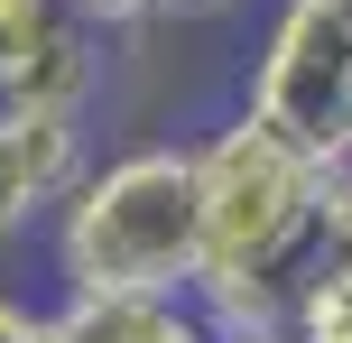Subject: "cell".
<instances>
[{
	"mask_svg": "<svg viewBox=\"0 0 352 343\" xmlns=\"http://www.w3.org/2000/svg\"><path fill=\"white\" fill-rule=\"evenodd\" d=\"M195 177H204V325L223 343H287L297 288L324 251V186L334 167L297 158L278 130L250 111H223L195 130Z\"/></svg>",
	"mask_w": 352,
	"mask_h": 343,
	"instance_id": "cell-1",
	"label": "cell"
},
{
	"mask_svg": "<svg viewBox=\"0 0 352 343\" xmlns=\"http://www.w3.org/2000/svg\"><path fill=\"white\" fill-rule=\"evenodd\" d=\"M65 297H195L204 288V177L195 140H130L84 167L47 223Z\"/></svg>",
	"mask_w": 352,
	"mask_h": 343,
	"instance_id": "cell-2",
	"label": "cell"
},
{
	"mask_svg": "<svg viewBox=\"0 0 352 343\" xmlns=\"http://www.w3.org/2000/svg\"><path fill=\"white\" fill-rule=\"evenodd\" d=\"M241 111L297 158L352 167V0H278L241 74Z\"/></svg>",
	"mask_w": 352,
	"mask_h": 343,
	"instance_id": "cell-3",
	"label": "cell"
},
{
	"mask_svg": "<svg viewBox=\"0 0 352 343\" xmlns=\"http://www.w3.org/2000/svg\"><path fill=\"white\" fill-rule=\"evenodd\" d=\"M84 121L56 111H10L0 102V241H28L37 223H56V204L84 186Z\"/></svg>",
	"mask_w": 352,
	"mask_h": 343,
	"instance_id": "cell-4",
	"label": "cell"
},
{
	"mask_svg": "<svg viewBox=\"0 0 352 343\" xmlns=\"http://www.w3.org/2000/svg\"><path fill=\"white\" fill-rule=\"evenodd\" d=\"M93 93H102V37H93L84 19H65V10H56L47 28L28 37V56L0 74V102L10 111H56V121H84Z\"/></svg>",
	"mask_w": 352,
	"mask_h": 343,
	"instance_id": "cell-5",
	"label": "cell"
},
{
	"mask_svg": "<svg viewBox=\"0 0 352 343\" xmlns=\"http://www.w3.org/2000/svg\"><path fill=\"white\" fill-rule=\"evenodd\" d=\"M56 334L65 343H223L195 297H65Z\"/></svg>",
	"mask_w": 352,
	"mask_h": 343,
	"instance_id": "cell-6",
	"label": "cell"
},
{
	"mask_svg": "<svg viewBox=\"0 0 352 343\" xmlns=\"http://www.w3.org/2000/svg\"><path fill=\"white\" fill-rule=\"evenodd\" d=\"M287 343H352V232L316 251V269L297 288V316H287Z\"/></svg>",
	"mask_w": 352,
	"mask_h": 343,
	"instance_id": "cell-7",
	"label": "cell"
},
{
	"mask_svg": "<svg viewBox=\"0 0 352 343\" xmlns=\"http://www.w3.org/2000/svg\"><path fill=\"white\" fill-rule=\"evenodd\" d=\"M47 19H56V0H0V74L28 56V37L47 28Z\"/></svg>",
	"mask_w": 352,
	"mask_h": 343,
	"instance_id": "cell-8",
	"label": "cell"
},
{
	"mask_svg": "<svg viewBox=\"0 0 352 343\" xmlns=\"http://www.w3.org/2000/svg\"><path fill=\"white\" fill-rule=\"evenodd\" d=\"M0 343H65L56 334V307H28V297L0 288Z\"/></svg>",
	"mask_w": 352,
	"mask_h": 343,
	"instance_id": "cell-9",
	"label": "cell"
},
{
	"mask_svg": "<svg viewBox=\"0 0 352 343\" xmlns=\"http://www.w3.org/2000/svg\"><path fill=\"white\" fill-rule=\"evenodd\" d=\"M56 10H65V19H84L93 37H111V28H140V19H148V0H56Z\"/></svg>",
	"mask_w": 352,
	"mask_h": 343,
	"instance_id": "cell-10",
	"label": "cell"
},
{
	"mask_svg": "<svg viewBox=\"0 0 352 343\" xmlns=\"http://www.w3.org/2000/svg\"><path fill=\"white\" fill-rule=\"evenodd\" d=\"M241 10V0H148V19H176V28H195V19H223Z\"/></svg>",
	"mask_w": 352,
	"mask_h": 343,
	"instance_id": "cell-11",
	"label": "cell"
}]
</instances>
